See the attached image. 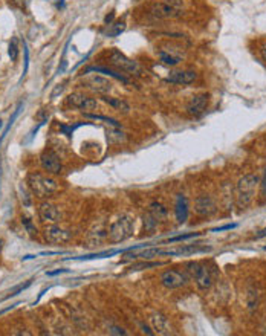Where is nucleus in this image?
<instances>
[{
  "label": "nucleus",
  "instance_id": "nucleus-1",
  "mask_svg": "<svg viewBox=\"0 0 266 336\" xmlns=\"http://www.w3.org/2000/svg\"><path fill=\"white\" fill-rule=\"evenodd\" d=\"M258 185H260V178L252 173H248L237 181L234 188V200L239 209H246L252 203Z\"/></svg>",
  "mask_w": 266,
  "mask_h": 336
},
{
  "label": "nucleus",
  "instance_id": "nucleus-2",
  "mask_svg": "<svg viewBox=\"0 0 266 336\" xmlns=\"http://www.w3.org/2000/svg\"><path fill=\"white\" fill-rule=\"evenodd\" d=\"M26 184L31 193L39 199H49L60 190V185L54 178L42 173H29Z\"/></svg>",
  "mask_w": 266,
  "mask_h": 336
},
{
  "label": "nucleus",
  "instance_id": "nucleus-3",
  "mask_svg": "<svg viewBox=\"0 0 266 336\" xmlns=\"http://www.w3.org/2000/svg\"><path fill=\"white\" fill-rule=\"evenodd\" d=\"M135 220L130 216L118 217L107 229V238L110 243H121L133 235Z\"/></svg>",
  "mask_w": 266,
  "mask_h": 336
},
{
  "label": "nucleus",
  "instance_id": "nucleus-4",
  "mask_svg": "<svg viewBox=\"0 0 266 336\" xmlns=\"http://www.w3.org/2000/svg\"><path fill=\"white\" fill-rule=\"evenodd\" d=\"M107 58H109V63L113 67H117L118 70H123V72H126L130 76H139L141 75V66L135 60H132L127 55H124L121 51L112 49L109 52Z\"/></svg>",
  "mask_w": 266,
  "mask_h": 336
},
{
  "label": "nucleus",
  "instance_id": "nucleus-5",
  "mask_svg": "<svg viewBox=\"0 0 266 336\" xmlns=\"http://www.w3.org/2000/svg\"><path fill=\"white\" fill-rule=\"evenodd\" d=\"M150 16L159 20H168V19H176L182 14V8L179 7V4L176 2H170V0H161V2H155L150 10H148Z\"/></svg>",
  "mask_w": 266,
  "mask_h": 336
},
{
  "label": "nucleus",
  "instance_id": "nucleus-6",
  "mask_svg": "<svg viewBox=\"0 0 266 336\" xmlns=\"http://www.w3.org/2000/svg\"><path fill=\"white\" fill-rule=\"evenodd\" d=\"M190 272L192 277L198 286L199 290H208L213 286V274L211 269L208 268L207 263H201V262H195L190 265Z\"/></svg>",
  "mask_w": 266,
  "mask_h": 336
},
{
  "label": "nucleus",
  "instance_id": "nucleus-7",
  "mask_svg": "<svg viewBox=\"0 0 266 336\" xmlns=\"http://www.w3.org/2000/svg\"><path fill=\"white\" fill-rule=\"evenodd\" d=\"M66 104L72 109H78V110H84V112H91L98 107V101L95 98L89 97L86 94H81V92H73V94L67 95Z\"/></svg>",
  "mask_w": 266,
  "mask_h": 336
},
{
  "label": "nucleus",
  "instance_id": "nucleus-8",
  "mask_svg": "<svg viewBox=\"0 0 266 336\" xmlns=\"http://www.w3.org/2000/svg\"><path fill=\"white\" fill-rule=\"evenodd\" d=\"M40 165L49 175H60L63 170V165H61L58 154L52 150H45L40 154Z\"/></svg>",
  "mask_w": 266,
  "mask_h": 336
},
{
  "label": "nucleus",
  "instance_id": "nucleus-9",
  "mask_svg": "<svg viewBox=\"0 0 266 336\" xmlns=\"http://www.w3.org/2000/svg\"><path fill=\"white\" fill-rule=\"evenodd\" d=\"M159 280H161V284L167 289H179L187 284V275L174 269L164 271Z\"/></svg>",
  "mask_w": 266,
  "mask_h": 336
},
{
  "label": "nucleus",
  "instance_id": "nucleus-10",
  "mask_svg": "<svg viewBox=\"0 0 266 336\" xmlns=\"http://www.w3.org/2000/svg\"><path fill=\"white\" fill-rule=\"evenodd\" d=\"M195 213L201 217H210L217 213V203L211 196L201 194L195 199Z\"/></svg>",
  "mask_w": 266,
  "mask_h": 336
},
{
  "label": "nucleus",
  "instance_id": "nucleus-11",
  "mask_svg": "<svg viewBox=\"0 0 266 336\" xmlns=\"http://www.w3.org/2000/svg\"><path fill=\"white\" fill-rule=\"evenodd\" d=\"M83 86L95 94H100V95H106L112 91V82L107 78L100 76V75H92V76L86 78Z\"/></svg>",
  "mask_w": 266,
  "mask_h": 336
},
{
  "label": "nucleus",
  "instance_id": "nucleus-12",
  "mask_svg": "<svg viewBox=\"0 0 266 336\" xmlns=\"http://www.w3.org/2000/svg\"><path fill=\"white\" fill-rule=\"evenodd\" d=\"M208 101H210V97L208 94H199V95H195L188 100V103L185 104V112L193 116V118H198L201 116L207 107H208Z\"/></svg>",
  "mask_w": 266,
  "mask_h": 336
},
{
  "label": "nucleus",
  "instance_id": "nucleus-13",
  "mask_svg": "<svg viewBox=\"0 0 266 336\" xmlns=\"http://www.w3.org/2000/svg\"><path fill=\"white\" fill-rule=\"evenodd\" d=\"M43 235H45V238H46L49 243H57V244L67 243V241L70 240V237H72V234H70L67 229L58 226L57 223L46 226L45 231H43Z\"/></svg>",
  "mask_w": 266,
  "mask_h": 336
},
{
  "label": "nucleus",
  "instance_id": "nucleus-14",
  "mask_svg": "<svg viewBox=\"0 0 266 336\" xmlns=\"http://www.w3.org/2000/svg\"><path fill=\"white\" fill-rule=\"evenodd\" d=\"M39 217L43 223H49V225H54V223H58L60 219H61V214L58 211V208L54 205V203H49V202H43L40 206H39Z\"/></svg>",
  "mask_w": 266,
  "mask_h": 336
},
{
  "label": "nucleus",
  "instance_id": "nucleus-15",
  "mask_svg": "<svg viewBox=\"0 0 266 336\" xmlns=\"http://www.w3.org/2000/svg\"><path fill=\"white\" fill-rule=\"evenodd\" d=\"M198 79V73L195 70H174L170 72V75L167 76L168 82L173 84H192Z\"/></svg>",
  "mask_w": 266,
  "mask_h": 336
},
{
  "label": "nucleus",
  "instance_id": "nucleus-16",
  "mask_svg": "<svg viewBox=\"0 0 266 336\" xmlns=\"http://www.w3.org/2000/svg\"><path fill=\"white\" fill-rule=\"evenodd\" d=\"M150 322H151V327H153L155 333H158V334H168L170 333V325H168V319H167L165 315L153 313L150 316Z\"/></svg>",
  "mask_w": 266,
  "mask_h": 336
},
{
  "label": "nucleus",
  "instance_id": "nucleus-17",
  "mask_svg": "<svg viewBox=\"0 0 266 336\" xmlns=\"http://www.w3.org/2000/svg\"><path fill=\"white\" fill-rule=\"evenodd\" d=\"M174 214H176V220L179 223H184L188 219V200L184 194H179L176 199Z\"/></svg>",
  "mask_w": 266,
  "mask_h": 336
},
{
  "label": "nucleus",
  "instance_id": "nucleus-18",
  "mask_svg": "<svg viewBox=\"0 0 266 336\" xmlns=\"http://www.w3.org/2000/svg\"><path fill=\"white\" fill-rule=\"evenodd\" d=\"M91 72L104 73V75H109V76H112V78H115V79H118V81H121V82H124V84H130V79H129L126 75H123V73H120V72H117V70H112V69H109V67H104V66L87 67L83 73H91Z\"/></svg>",
  "mask_w": 266,
  "mask_h": 336
},
{
  "label": "nucleus",
  "instance_id": "nucleus-19",
  "mask_svg": "<svg viewBox=\"0 0 266 336\" xmlns=\"http://www.w3.org/2000/svg\"><path fill=\"white\" fill-rule=\"evenodd\" d=\"M106 238H107V231L103 226L94 228L92 231H89V234L86 235V241L91 246H97V244H100Z\"/></svg>",
  "mask_w": 266,
  "mask_h": 336
},
{
  "label": "nucleus",
  "instance_id": "nucleus-20",
  "mask_svg": "<svg viewBox=\"0 0 266 336\" xmlns=\"http://www.w3.org/2000/svg\"><path fill=\"white\" fill-rule=\"evenodd\" d=\"M101 100L106 103V104H109L110 107H113L115 110H118V112H123V113H127L129 112V104L124 101V100H121V98H117V97H110V95H101Z\"/></svg>",
  "mask_w": 266,
  "mask_h": 336
},
{
  "label": "nucleus",
  "instance_id": "nucleus-21",
  "mask_svg": "<svg viewBox=\"0 0 266 336\" xmlns=\"http://www.w3.org/2000/svg\"><path fill=\"white\" fill-rule=\"evenodd\" d=\"M148 213L158 220V222H162V220H165L167 219V216H168V211H167V208L162 205V203H159V202H151L150 203V206H148Z\"/></svg>",
  "mask_w": 266,
  "mask_h": 336
},
{
  "label": "nucleus",
  "instance_id": "nucleus-22",
  "mask_svg": "<svg viewBox=\"0 0 266 336\" xmlns=\"http://www.w3.org/2000/svg\"><path fill=\"white\" fill-rule=\"evenodd\" d=\"M162 256V250L158 249V247H151V249H145L139 254H133V256H126L127 259H142V260H150V259H155V257H159Z\"/></svg>",
  "mask_w": 266,
  "mask_h": 336
},
{
  "label": "nucleus",
  "instance_id": "nucleus-23",
  "mask_svg": "<svg viewBox=\"0 0 266 336\" xmlns=\"http://www.w3.org/2000/svg\"><path fill=\"white\" fill-rule=\"evenodd\" d=\"M107 26H109V29H107L106 35H107V37H118L120 34L124 32V29H126V22H124V20H118V22L110 23V25H107Z\"/></svg>",
  "mask_w": 266,
  "mask_h": 336
},
{
  "label": "nucleus",
  "instance_id": "nucleus-24",
  "mask_svg": "<svg viewBox=\"0 0 266 336\" xmlns=\"http://www.w3.org/2000/svg\"><path fill=\"white\" fill-rule=\"evenodd\" d=\"M159 60H161L165 66H176V64H179V61H181L179 57H173V55H170V54H167V52H164V51L159 52Z\"/></svg>",
  "mask_w": 266,
  "mask_h": 336
},
{
  "label": "nucleus",
  "instance_id": "nucleus-25",
  "mask_svg": "<svg viewBox=\"0 0 266 336\" xmlns=\"http://www.w3.org/2000/svg\"><path fill=\"white\" fill-rule=\"evenodd\" d=\"M107 139H109V142H112V144H120V142H123V141L126 139V136H124V133H123L121 130H113V129H110V130L107 132Z\"/></svg>",
  "mask_w": 266,
  "mask_h": 336
},
{
  "label": "nucleus",
  "instance_id": "nucleus-26",
  "mask_svg": "<svg viewBox=\"0 0 266 336\" xmlns=\"http://www.w3.org/2000/svg\"><path fill=\"white\" fill-rule=\"evenodd\" d=\"M164 263H161V262H153V263H150V262H141V263H136V265H132L129 269L130 271H142V269H150V268H156V266H162Z\"/></svg>",
  "mask_w": 266,
  "mask_h": 336
},
{
  "label": "nucleus",
  "instance_id": "nucleus-27",
  "mask_svg": "<svg viewBox=\"0 0 266 336\" xmlns=\"http://www.w3.org/2000/svg\"><path fill=\"white\" fill-rule=\"evenodd\" d=\"M156 225H158V220L150 213H147L144 216V228H145V231H153L156 228Z\"/></svg>",
  "mask_w": 266,
  "mask_h": 336
},
{
  "label": "nucleus",
  "instance_id": "nucleus-28",
  "mask_svg": "<svg viewBox=\"0 0 266 336\" xmlns=\"http://www.w3.org/2000/svg\"><path fill=\"white\" fill-rule=\"evenodd\" d=\"M199 232H190V234H182V235H176V237H171L168 240H165V243H174V241H182V240H188V238H193V237H198Z\"/></svg>",
  "mask_w": 266,
  "mask_h": 336
},
{
  "label": "nucleus",
  "instance_id": "nucleus-29",
  "mask_svg": "<svg viewBox=\"0 0 266 336\" xmlns=\"http://www.w3.org/2000/svg\"><path fill=\"white\" fill-rule=\"evenodd\" d=\"M87 118H94V119H100V121H106V122H109L110 125H113V127H117V129H120L121 127V124L120 122H117L113 118H107V116H101V115H86Z\"/></svg>",
  "mask_w": 266,
  "mask_h": 336
},
{
  "label": "nucleus",
  "instance_id": "nucleus-30",
  "mask_svg": "<svg viewBox=\"0 0 266 336\" xmlns=\"http://www.w3.org/2000/svg\"><path fill=\"white\" fill-rule=\"evenodd\" d=\"M10 57H11V61H16L17 57H19V45H17V38H13L11 43H10Z\"/></svg>",
  "mask_w": 266,
  "mask_h": 336
},
{
  "label": "nucleus",
  "instance_id": "nucleus-31",
  "mask_svg": "<svg viewBox=\"0 0 266 336\" xmlns=\"http://www.w3.org/2000/svg\"><path fill=\"white\" fill-rule=\"evenodd\" d=\"M22 223H23V226L26 228V231H28L29 234H34V232H37L35 226H34V225L31 223V220H29V219L23 217V219H22Z\"/></svg>",
  "mask_w": 266,
  "mask_h": 336
},
{
  "label": "nucleus",
  "instance_id": "nucleus-32",
  "mask_svg": "<svg viewBox=\"0 0 266 336\" xmlns=\"http://www.w3.org/2000/svg\"><path fill=\"white\" fill-rule=\"evenodd\" d=\"M109 333L110 334H127V331L123 327H118V325H109Z\"/></svg>",
  "mask_w": 266,
  "mask_h": 336
},
{
  "label": "nucleus",
  "instance_id": "nucleus-33",
  "mask_svg": "<svg viewBox=\"0 0 266 336\" xmlns=\"http://www.w3.org/2000/svg\"><path fill=\"white\" fill-rule=\"evenodd\" d=\"M236 228H237V223H228V225H223V226L214 228L213 232H222V231H230V229H236Z\"/></svg>",
  "mask_w": 266,
  "mask_h": 336
},
{
  "label": "nucleus",
  "instance_id": "nucleus-34",
  "mask_svg": "<svg viewBox=\"0 0 266 336\" xmlns=\"http://www.w3.org/2000/svg\"><path fill=\"white\" fill-rule=\"evenodd\" d=\"M29 284H31V281H26L25 284H20V286H17L16 289H13V290H11V293L8 295V298H10V297H16V295H19V292H22L23 289H26V287H28Z\"/></svg>",
  "mask_w": 266,
  "mask_h": 336
},
{
  "label": "nucleus",
  "instance_id": "nucleus-35",
  "mask_svg": "<svg viewBox=\"0 0 266 336\" xmlns=\"http://www.w3.org/2000/svg\"><path fill=\"white\" fill-rule=\"evenodd\" d=\"M8 2L19 10H25V0H8Z\"/></svg>",
  "mask_w": 266,
  "mask_h": 336
},
{
  "label": "nucleus",
  "instance_id": "nucleus-36",
  "mask_svg": "<svg viewBox=\"0 0 266 336\" xmlns=\"http://www.w3.org/2000/svg\"><path fill=\"white\" fill-rule=\"evenodd\" d=\"M23 49H25V70H23V75H26V72H28V64H29V54H28L26 43H23Z\"/></svg>",
  "mask_w": 266,
  "mask_h": 336
},
{
  "label": "nucleus",
  "instance_id": "nucleus-37",
  "mask_svg": "<svg viewBox=\"0 0 266 336\" xmlns=\"http://www.w3.org/2000/svg\"><path fill=\"white\" fill-rule=\"evenodd\" d=\"M260 54H261V58L266 61V41L261 45V49H260Z\"/></svg>",
  "mask_w": 266,
  "mask_h": 336
},
{
  "label": "nucleus",
  "instance_id": "nucleus-38",
  "mask_svg": "<svg viewBox=\"0 0 266 336\" xmlns=\"http://www.w3.org/2000/svg\"><path fill=\"white\" fill-rule=\"evenodd\" d=\"M63 272H67V269H58V271H54V272H48V275L54 277V275H58V274H63Z\"/></svg>",
  "mask_w": 266,
  "mask_h": 336
},
{
  "label": "nucleus",
  "instance_id": "nucleus-39",
  "mask_svg": "<svg viewBox=\"0 0 266 336\" xmlns=\"http://www.w3.org/2000/svg\"><path fill=\"white\" fill-rule=\"evenodd\" d=\"M263 237H266V228L258 231V234H255V238H263Z\"/></svg>",
  "mask_w": 266,
  "mask_h": 336
},
{
  "label": "nucleus",
  "instance_id": "nucleus-40",
  "mask_svg": "<svg viewBox=\"0 0 266 336\" xmlns=\"http://www.w3.org/2000/svg\"><path fill=\"white\" fill-rule=\"evenodd\" d=\"M261 187H263V191L266 193V175H264V181H263V184H261Z\"/></svg>",
  "mask_w": 266,
  "mask_h": 336
},
{
  "label": "nucleus",
  "instance_id": "nucleus-41",
  "mask_svg": "<svg viewBox=\"0 0 266 336\" xmlns=\"http://www.w3.org/2000/svg\"><path fill=\"white\" fill-rule=\"evenodd\" d=\"M2 125H4V122H2V121H0V129H2Z\"/></svg>",
  "mask_w": 266,
  "mask_h": 336
}]
</instances>
